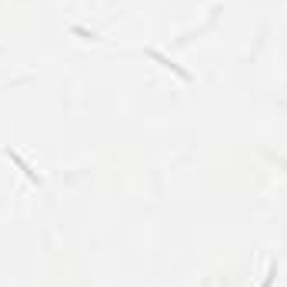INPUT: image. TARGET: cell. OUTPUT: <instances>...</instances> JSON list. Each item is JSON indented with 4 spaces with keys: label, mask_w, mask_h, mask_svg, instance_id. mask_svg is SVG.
I'll list each match as a JSON object with an SVG mask.
<instances>
[{
    "label": "cell",
    "mask_w": 287,
    "mask_h": 287,
    "mask_svg": "<svg viewBox=\"0 0 287 287\" xmlns=\"http://www.w3.org/2000/svg\"><path fill=\"white\" fill-rule=\"evenodd\" d=\"M274 277H277V267L271 264V271H267V277H264V284H261V287H271V284H274Z\"/></svg>",
    "instance_id": "6da1fadb"
}]
</instances>
